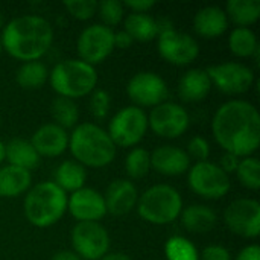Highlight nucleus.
<instances>
[{"mask_svg": "<svg viewBox=\"0 0 260 260\" xmlns=\"http://www.w3.org/2000/svg\"><path fill=\"white\" fill-rule=\"evenodd\" d=\"M96 14L101 17L104 26L113 29V26H117L125 18V6L119 0H102L98 2Z\"/></svg>", "mask_w": 260, "mask_h": 260, "instance_id": "nucleus-34", "label": "nucleus"}, {"mask_svg": "<svg viewBox=\"0 0 260 260\" xmlns=\"http://www.w3.org/2000/svg\"><path fill=\"white\" fill-rule=\"evenodd\" d=\"M125 171L128 177L139 180L151 171V154L145 148H133L125 160Z\"/></svg>", "mask_w": 260, "mask_h": 260, "instance_id": "nucleus-32", "label": "nucleus"}, {"mask_svg": "<svg viewBox=\"0 0 260 260\" xmlns=\"http://www.w3.org/2000/svg\"><path fill=\"white\" fill-rule=\"evenodd\" d=\"M200 260H233L230 251L222 245H209L203 250Z\"/></svg>", "mask_w": 260, "mask_h": 260, "instance_id": "nucleus-38", "label": "nucleus"}, {"mask_svg": "<svg viewBox=\"0 0 260 260\" xmlns=\"http://www.w3.org/2000/svg\"><path fill=\"white\" fill-rule=\"evenodd\" d=\"M64 6L73 18L85 21V20H90L96 14L98 2H94V0H66Z\"/></svg>", "mask_w": 260, "mask_h": 260, "instance_id": "nucleus-36", "label": "nucleus"}, {"mask_svg": "<svg viewBox=\"0 0 260 260\" xmlns=\"http://www.w3.org/2000/svg\"><path fill=\"white\" fill-rule=\"evenodd\" d=\"M157 50L158 55L169 64L187 66L198 58L200 44L192 35L171 27L158 34Z\"/></svg>", "mask_w": 260, "mask_h": 260, "instance_id": "nucleus-10", "label": "nucleus"}, {"mask_svg": "<svg viewBox=\"0 0 260 260\" xmlns=\"http://www.w3.org/2000/svg\"><path fill=\"white\" fill-rule=\"evenodd\" d=\"M40 157H59L69 148V134L56 123L41 125L29 140Z\"/></svg>", "mask_w": 260, "mask_h": 260, "instance_id": "nucleus-18", "label": "nucleus"}, {"mask_svg": "<svg viewBox=\"0 0 260 260\" xmlns=\"http://www.w3.org/2000/svg\"><path fill=\"white\" fill-rule=\"evenodd\" d=\"M49 82L56 96L75 101L91 94L98 84V72L81 59H64L49 72Z\"/></svg>", "mask_w": 260, "mask_h": 260, "instance_id": "nucleus-5", "label": "nucleus"}, {"mask_svg": "<svg viewBox=\"0 0 260 260\" xmlns=\"http://www.w3.org/2000/svg\"><path fill=\"white\" fill-rule=\"evenodd\" d=\"M0 41L12 58L23 62L38 61L52 46L53 27L41 15L15 17L2 27Z\"/></svg>", "mask_w": 260, "mask_h": 260, "instance_id": "nucleus-2", "label": "nucleus"}, {"mask_svg": "<svg viewBox=\"0 0 260 260\" xmlns=\"http://www.w3.org/2000/svg\"><path fill=\"white\" fill-rule=\"evenodd\" d=\"M23 210L26 219L38 229L56 224L67 212V193L53 181L32 186L24 197Z\"/></svg>", "mask_w": 260, "mask_h": 260, "instance_id": "nucleus-4", "label": "nucleus"}, {"mask_svg": "<svg viewBox=\"0 0 260 260\" xmlns=\"http://www.w3.org/2000/svg\"><path fill=\"white\" fill-rule=\"evenodd\" d=\"M151 168L161 175L177 177L189 171L190 158L184 149L174 145H163L151 154Z\"/></svg>", "mask_w": 260, "mask_h": 260, "instance_id": "nucleus-19", "label": "nucleus"}, {"mask_svg": "<svg viewBox=\"0 0 260 260\" xmlns=\"http://www.w3.org/2000/svg\"><path fill=\"white\" fill-rule=\"evenodd\" d=\"M123 6L131 9L133 12L148 14V11L155 6V2H152V0H126V2H123Z\"/></svg>", "mask_w": 260, "mask_h": 260, "instance_id": "nucleus-39", "label": "nucleus"}, {"mask_svg": "<svg viewBox=\"0 0 260 260\" xmlns=\"http://www.w3.org/2000/svg\"><path fill=\"white\" fill-rule=\"evenodd\" d=\"M187 183L192 192L206 200H221L232 187L230 177L212 161H198L189 168Z\"/></svg>", "mask_w": 260, "mask_h": 260, "instance_id": "nucleus-8", "label": "nucleus"}, {"mask_svg": "<svg viewBox=\"0 0 260 260\" xmlns=\"http://www.w3.org/2000/svg\"><path fill=\"white\" fill-rule=\"evenodd\" d=\"M229 21H233L236 27H250L260 18L259 0H230L225 6Z\"/></svg>", "mask_w": 260, "mask_h": 260, "instance_id": "nucleus-27", "label": "nucleus"}, {"mask_svg": "<svg viewBox=\"0 0 260 260\" xmlns=\"http://www.w3.org/2000/svg\"><path fill=\"white\" fill-rule=\"evenodd\" d=\"M2 50H3V47H2V41H0V53H2Z\"/></svg>", "mask_w": 260, "mask_h": 260, "instance_id": "nucleus-47", "label": "nucleus"}, {"mask_svg": "<svg viewBox=\"0 0 260 260\" xmlns=\"http://www.w3.org/2000/svg\"><path fill=\"white\" fill-rule=\"evenodd\" d=\"M67 210L78 222H99L107 215L104 195L91 187H82L70 193Z\"/></svg>", "mask_w": 260, "mask_h": 260, "instance_id": "nucleus-16", "label": "nucleus"}, {"mask_svg": "<svg viewBox=\"0 0 260 260\" xmlns=\"http://www.w3.org/2000/svg\"><path fill=\"white\" fill-rule=\"evenodd\" d=\"M90 111L94 119L102 120L108 116L110 107H111V96L107 90L98 88L93 90L90 94Z\"/></svg>", "mask_w": 260, "mask_h": 260, "instance_id": "nucleus-35", "label": "nucleus"}, {"mask_svg": "<svg viewBox=\"0 0 260 260\" xmlns=\"http://www.w3.org/2000/svg\"><path fill=\"white\" fill-rule=\"evenodd\" d=\"M72 245L81 260H99L110 250V235L99 222H76Z\"/></svg>", "mask_w": 260, "mask_h": 260, "instance_id": "nucleus-11", "label": "nucleus"}, {"mask_svg": "<svg viewBox=\"0 0 260 260\" xmlns=\"http://www.w3.org/2000/svg\"><path fill=\"white\" fill-rule=\"evenodd\" d=\"M212 90V81L206 70L190 69L178 82V96L184 102H200L207 98Z\"/></svg>", "mask_w": 260, "mask_h": 260, "instance_id": "nucleus-21", "label": "nucleus"}, {"mask_svg": "<svg viewBox=\"0 0 260 260\" xmlns=\"http://www.w3.org/2000/svg\"><path fill=\"white\" fill-rule=\"evenodd\" d=\"M139 192L134 183L125 178L114 180L104 193L107 213L114 216H123L136 209Z\"/></svg>", "mask_w": 260, "mask_h": 260, "instance_id": "nucleus-17", "label": "nucleus"}, {"mask_svg": "<svg viewBox=\"0 0 260 260\" xmlns=\"http://www.w3.org/2000/svg\"><path fill=\"white\" fill-rule=\"evenodd\" d=\"M180 219L181 225L190 233H207L218 222L215 210L203 204H192L183 209L180 213Z\"/></svg>", "mask_w": 260, "mask_h": 260, "instance_id": "nucleus-24", "label": "nucleus"}, {"mask_svg": "<svg viewBox=\"0 0 260 260\" xmlns=\"http://www.w3.org/2000/svg\"><path fill=\"white\" fill-rule=\"evenodd\" d=\"M50 114L55 120L53 123L67 131L69 128L76 126L79 119V108L73 99L56 96L50 104Z\"/></svg>", "mask_w": 260, "mask_h": 260, "instance_id": "nucleus-30", "label": "nucleus"}, {"mask_svg": "<svg viewBox=\"0 0 260 260\" xmlns=\"http://www.w3.org/2000/svg\"><path fill=\"white\" fill-rule=\"evenodd\" d=\"M76 49L79 59L98 66L104 62L114 50V30L104 24L87 26L76 40Z\"/></svg>", "mask_w": 260, "mask_h": 260, "instance_id": "nucleus-9", "label": "nucleus"}, {"mask_svg": "<svg viewBox=\"0 0 260 260\" xmlns=\"http://www.w3.org/2000/svg\"><path fill=\"white\" fill-rule=\"evenodd\" d=\"M50 260H81V257L75 253V251H69V250H61L58 253H55Z\"/></svg>", "mask_w": 260, "mask_h": 260, "instance_id": "nucleus-43", "label": "nucleus"}, {"mask_svg": "<svg viewBox=\"0 0 260 260\" xmlns=\"http://www.w3.org/2000/svg\"><path fill=\"white\" fill-rule=\"evenodd\" d=\"M128 98L136 107H157L166 102L169 96V88L166 81L154 72H139L136 73L126 85Z\"/></svg>", "mask_w": 260, "mask_h": 260, "instance_id": "nucleus-14", "label": "nucleus"}, {"mask_svg": "<svg viewBox=\"0 0 260 260\" xmlns=\"http://www.w3.org/2000/svg\"><path fill=\"white\" fill-rule=\"evenodd\" d=\"M166 260H200V253L193 242L184 236H172L165 244Z\"/></svg>", "mask_w": 260, "mask_h": 260, "instance_id": "nucleus-31", "label": "nucleus"}, {"mask_svg": "<svg viewBox=\"0 0 260 260\" xmlns=\"http://www.w3.org/2000/svg\"><path fill=\"white\" fill-rule=\"evenodd\" d=\"M5 161V143L0 140V165Z\"/></svg>", "mask_w": 260, "mask_h": 260, "instance_id": "nucleus-45", "label": "nucleus"}, {"mask_svg": "<svg viewBox=\"0 0 260 260\" xmlns=\"http://www.w3.org/2000/svg\"><path fill=\"white\" fill-rule=\"evenodd\" d=\"M193 29L203 38H218L229 29V18L219 6H204L193 17Z\"/></svg>", "mask_w": 260, "mask_h": 260, "instance_id": "nucleus-20", "label": "nucleus"}, {"mask_svg": "<svg viewBox=\"0 0 260 260\" xmlns=\"http://www.w3.org/2000/svg\"><path fill=\"white\" fill-rule=\"evenodd\" d=\"M47 79H49V70L41 61L23 62L15 73L17 84L24 90H37L43 87Z\"/></svg>", "mask_w": 260, "mask_h": 260, "instance_id": "nucleus-28", "label": "nucleus"}, {"mask_svg": "<svg viewBox=\"0 0 260 260\" xmlns=\"http://www.w3.org/2000/svg\"><path fill=\"white\" fill-rule=\"evenodd\" d=\"M236 260H260V248L259 245L253 244L239 251L236 256Z\"/></svg>", "mask_w": 260, "mask_h": 260, "instance_id": "nucleus-41", "label": "nucleus"}, {"mask_svg": "<svg viewBox=\"0 0 260 260\" xmlns=\"http://www.w3.org/2000/svg\"><path fill=\"white\" fill-rule=\"evenodd\" d=\"M190 125V117L184 107L175 102H163L154 107L148 116V128L165 139L181 137Z\"/></svg>", "mask_w": 260, "mask_h": 260, "instance_id": "nucleus-13", "label": "nucleus"}, {"mask_svg": "<svg viewBox=\"0 0 260 260\" xmlns=\"http://www.w3.org/2000/svg\"><path fill=\"white\" fill-rule=\"evenodd\" d=\"M3 27V15H2V12H0V29Z\"/></svg>", "mask_w": 260, "mask_h": 260, "instance_id": "nucleus-46", "label": "nucleus"}, {"mask_svg": "<svg viewBox=\"0 0 260 260\" xmlns=\"http://www.w3.org/2000/svg\"><path fill=\"white\" fill-rule=\"evenodd\" d=\"M87 181V171L82 165L75 160H66L59 163L53 172V183L64 190L66 193L76 192L85 187Z\"/></svg>", "mask_w": 260, "mask_h": 260, "instance_id": "nucleus-25", "label": "nucleus"}, {"mask_svg": "<svg viewBox=\"0 0 260 260\" xmlns=\"http://www.w3.org/2000/svg\"><path fill=\"white\" fill-rule=\"evenodd\" d=\"M148 131V114L136 107L120 108L108 123V136L113 143L120 148H133L142 142Z\"/></svg>", "mask_w": 260, "mask_h": 260, "instance_id": "nucleus-7", "label": "nucleus"}, {"mask_svg": "<svg viewBox=\"0 0 260 260\" xmlns=\"http://www.w3.org/2000/svg\"><path fill=\"white\" fill-rule=\"evenodd\" d=\"M236 177L239 183L250 189V190H259L260 189V163L254 157H245L239 161L236 169Z\"/></svg>", "mask_w": 260, "mask_h": 260, "instance_id": "nucleus-33", "label": "nucleus"}, {"mask_svg": "<svg viewBox=\"0 0 260 260\" xmlns=\"http://www.w3.org/2000/svg\"><path fill=\"white\" fill-rule=\"evenodd\" d=\"M125 32L133 38V41L146 43L158 37V23L149 14L129 12L123 18Z\"/></svg>", "mask_w": 260, "mask_h": 260, "instance_id": "nucleus-26", "label": "nucleus"}, {"mask_svg": "<svg viewBox=\"0 0 260 260\" xmlns=\"http://www.w3.org/2000/svg\"><path fill=\"white\" fill-rule=\"evenodd\" d=\"M230 52L239 58H250L259 50V41L256 34L250 27H236L229 37Z\"/></svg>", "mask_w": 260, "mask_h": 260, "instance_id": "nucleus-29", "label": "nucleus"}, {"mask_svg": "<svg viewBox=\"0 0 260 260\" xmlns=\"http://www.w3.org/2000/svg\"><path fill=\"white\" fill-rule=\"evenodd\" d=\"M32 187L29 171L6 165L0 168V198H15Z\"/></svg>", "mask_w": 260, "mask_h": 260, "instance_id": "nucleus-23", "label": "nucleus"}, {"mask_svg": "<svg viewBox=\"0 0 260 260\" xmlns=\"http://www.w3.org/2000/svg\"><path fill=\"white\" fill-rule=\"evenodd\" d=\"M69 149L84 168H105L116 157V145L102 126L84 122L78 123L69 136Z\"/></svg>", "mask_w": 260, "mask_h": 260, "instance_id": "nucleus-3", "label": "nucleus"}, {"mask_svg": "<svg viewBox=\"0 0 260 260\" xmlns=\"http://www.w3.org/2000/svg\"><path fill=\"white\" fill-rule=\"evenodd\" d=\"M99 260H133L129 256L123 254V253H119V251H114V253H107L104 257H101Z\"/></svg>", "mask_w": 260, "mask_h": 260, "instance_id": "nucleus-44", "label": "nucleus"}, {"mask_svg": "<svg viewBox=\"0 0 260 260\" xmlns=\"http://www.w3.org/2000/svg\"><path fill=\"white\" fill-rule=\"evenodd\" d=\"M139 216L154 225H166L180 218L183 198L169 184H155L146 189L137 200Z\"/></svg>", "mask_w": 260, "mask_h": 260, "instance_id": "nucleus-6", "label": "nucleus"}, {"mask_svg": "<svg viewBox=\"0 0 260 260\" xmlns=\"http://www.w3.org/2000/svg\"><path fill=\"white\" fill-rule=\"evenodd\" d=\"M133 38L125 32V30H119V32H114V49H126L133 44Z\"/></svg>", "mask_w": 260, "mask_h": 260, "instance_id": "nucleus-42", "label": "nucleus"}, {"mask_svg": "<svg viewBox=\"0 0 260 260\" xmlns=\"http://www.w3.org/2000/svg\"><path fill=\"white\" fill-rule=\"evenodd\" d=\"M239 161H241V158H238L236 155H233V154H229V152H225L222 157H221V161H219V168L229 175V174H232V172H236V169H238V165H239Z\"/></svg>", "mask_w": 260, "mask_h": 260, "instance_id": "nucleus-40", "label": "nucleus"}, {"mask_svg": "<svg viewBox=\"0 0 260 260\" xmlns=\"http://www.w3.org/2000/svg\"><path fill=\"white\" fill-rule=\"evenodd\" d=\"M186 152H187L189 158L197 160V163L198 161H207L209 157H210V145L204 137L195 136V137L190 139Z\"/></svg>", "mask_w": 260, "mask_h": 260, "instance_id": "nucleus-37", "label": "nucleus"}, {"mask_svg": "<svg viewBox=\"0 0 260 260\" xmlns=\"http://www.w3.org/2000/svg\"><path fill=\"white\" fill-rule=\"evenodd\" d=\"M206 72L212 85L225 94H244L254 84V72L242 62H221L210 66Z\"/></svg>", "mask_w": 260, "mask_h": 260, "instance_id": "nucleus-12", "label": "nucleus"}, {"mask_svg": "<svg viewBox=\"0 0 260 260\" xmlns=\"http://www.w3.org/2000/svg\"><path fill=\"white\" fill-rule=\"evenodd\" d=\"M225 225L238 236L256 239L260 235V204L251 198L230 203L224 212Z\"/></svg>", "mask_w": 260, "mask_h": 260, "instance_id": "nucleus-15", "label": "nucleus"}, {"mask_svg": "<svg viewBox=\"0 0 260 260\" xmlns=\"http://www.w3.org/2000/svg\"><path fill=\"white\" fill-rule=\"evenodd\" d=\"M5 160L11 166L30 172L40 165L41 157L38 155V152L35 151L29 140L15 137L5 145Z\"/></svg>", "mask_w": 260, "mask_h": 260, "instance_id": "nucleus-22", "label": "nucleus"}, {"mask_svg": "<svg viewBox=\"0 0 260 260\" xmlns=\"http://www.w3.org/2000/svg\"><path fill=\"white\" fill-rule=\"evenodd\" d=\"M212 133L225 152L238 158L251 157L260 145L259 111L248 101H229L216 110Z\"/></svg>", "mask_w": 260, "mask_h": 260, "instance_id": "nucleus-1", "label": "nucleus"}]
</instances>
